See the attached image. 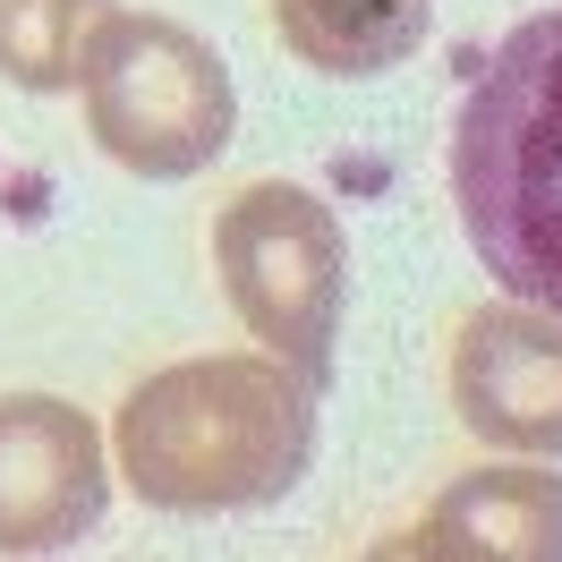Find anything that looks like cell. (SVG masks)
I'll use <instances>...</instances> for the list:
<instances>
[{
  "mask_svg": "<svg viewBox=\"0 0 562 562\" xmlns=\"http://www.w3.org/2000/svg\"><path fill=\"white\" fill-rule=\"evenodd\" d=\"M384 554L443 562H562V477L554 469H469L435 494L418 528L384 537Z\"/></svg>",
  "mask_w": 562,
  "mask_h": 562,
  "instance_id": "obj_7",
  "label": "cell"
},
{
  "mask_svg": "<svg viewBox=\"0 0 562 562\" xmlns=\"http://www.w3.org/2000/svg\"><path fill=\"white\" fill-rule=\"evenodd\" d=\"M103 9L111 0H0V77L18 94H69Z\"/></svg>",
  "mask_w": 562,
  "mask_h": 562,
  "instance_id": "obj_9",
  "label": "cell"
},
{
  "mask_svg": "<svg viewBox=\"0 0 562 562\" xmlns=\"http://www.w3.org/2000/svg\"><path fill=\"white\" fill-rule=\"evenodd\" d=\"M452 205L503 299L562 316V9L477 60L452 120Z\"/></svg>",
  "mask_w": 562,
  "mask_h": 562,
  "instance_id": "obj_2",
  "label": "cell"
},
{
  "mask_svg": "<svg viewBox=\"0 0 562 562\" xmlns=\"http://www.w3.org/2000/svg\"><path fill=\"white\" fill-rule=\"evenodd\" d=\"M452 409L503 452L562 460V316L494 299L452 333Z\"/></svg>",
  "mask_w": 562,
  "mask_h": 562,
  "instance_id": "obj_6",
  "label": "cell"
},
{
  "mask_svg": "<svg viewBox=\"0 0 562 562\" xmlns=\"http://www.w3.org/2000/svg\"><path fill=\"white\" fill-rule=\"evenodd\" d=\"M435 0H273V35L316 77H384L418 60Z\"/></svg>",
  "mask_w": 562,
  "mask_h": 562,
  "instance_id": "obj_8",
  "label": "cell"
},
{
  "mask_svg": "<svg viewBox=\"0 0 562 562\" xmlns=\"http://www.w3.org/2000/svg\"><path fill=\"white\" fill-rule=\"evenodd\" d=\"M111 503L103 426L60 392L0 401V554H60Z\"/></svg>",
  "mask_w": 562,
  "mask_h": 562,
  "instance_id": "obj_5",
  "label": "cell"
},
{
  "mask_svg": "<svg viewBox=\"0 0 562 562\" xmlns=\"http://www.w3.org/2000/svg\"><path fill=\"white\" fill-rule=\"evenodd\" d=\"M86 128L128 179H196L239 128L231 60L162 9H103L77 52Z\"/></svg>",
  "mask_w": 562,
  "mask_h": 562,
  "instance_id": "obj_3",
  "label": "cell"
},
{
  "mask_svg": "<svg viewBox=\"0 0 562 562\" xmlns=\"http://www.w3.org/2000/svg\"><path fill=\"white\" fill-rule=\"evenodd\" d=\"M111 452L137 503L171 520L265 512L316 469V384L273 350L179 358L120 401Z\"/></svg>",
  "mask_w": 562,
  "mask_h": 562,
  "instance_id": "obj_1",
  "label": "cell"
},
{
  "mask_svg": "<svg viewBox=\"0 0 562 562\" xmlns=\"http://www.w3.org/2000/svg\"><path fill=\"white\" fill-rule=\"evenodd\" d=\"M213 273L231 290L256 350L290 358L307 384H333L341 350V299H350V247L316 188L299 179H247L213 222Z\"/></svg>",
  "mask_w": 562,
  "mask_h": 562,
  "instance_id": "obj_4",
  "label": "cell"
}]
</instances>
